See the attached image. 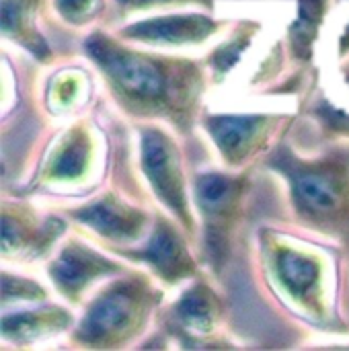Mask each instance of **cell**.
<instances>
[{
	"instance_id": "cell-1",
	"label": "cell",
	"mask_w": 349,
	"mask_h": 351,
	"mask_svg": "<svg viewBox=\"0 0 349 351\" xmlns=\"http://www.w3.org/2000/svg\"><path fill=\"white\" fill-rule=\"evenodd\" d=\"M93 53L111 76L115 88L123 93L132 105L154 107L167 101V76L158 62L103 43L95 45Z\"/></svg>"
},
{
	"instance_id": "cell-2",
	"label": "cell",
	"mask_w": 349,
	"mask_h": 351,
	"mask_svg": "<svg viewBox=\"0 0 349 351\" xmlns=\"http://www.w3.org/2000/svg\"><path fill=\"white\" fill-rule=\"evenodd\" d=\"M140 313V298L130 288H117L107 292L88 313L82 335L93 339L95 343L101 339H111L123 335L132 329V323L138 319Z\"/></svg>"
},
{
	"instance_id": "cell-3",
	"label": "cell",
	"mask_w": 349,
	"mask_h": 351,
	"mask_svg": "<svg viewBox=\"0 0 349 351\" xmlns=\"http://www.w3.org/2000/svg\"><path fill=\"white\" fill-rule=\"evenodd\" d=\"M144 165L160 197H165L167 204L173 206L175 210H181L185 202L181 195L179 162L173 146L165 140V136L150 132L144 138Z\"/></svg>"
},
{
	"instance_id": "cell-4",
	"label": "cell",
	"mask_w": 349,
	"mask_h": 351,
	"mask_svg": "<svg viewBox=\"0 0 349 351\" xmlns=\"http://www.w3.org/2000/svg\"><path fill=\"white\" fill-rule=\"evenodd\" d=\"M296 193L298 202L311 212V214H331L339 210L344 191L341 183L321 171H306L296 177Z\"/></svg>"
},
{
	"instance_id": "cell-5",
	"label": "cell",
	"mask_w": 349,
	"mask_h": 351,
	"mask_svg": "<svg viewBox=\"0 0 349 351\" xmlns=\"http://www.w3.org/2000/svg\"><path fill=\"white\" fill-rule=\"evenodd\" d=\"M80 218L95 230L115 239H134L144 220L138 212L113 202H101L82 210Z\"/></svg>"
},
{
	"instance_id": "cell-6",
	"label": "cell",
	"mask_w": 349,
	"mask_h": 351,
	"mask_svg": "<svg viewBox=\"0 0 349 351\" xmlns=\"http://www.w3.org/2000/svg\"><path fill=\"white\" fill-rule=\"evenodd\" d=\"M107 269L109 265L103 259L93 257L88 251H66L53 265L51 274L62 290L72 292V290L84 288L91 278Z\"/></svg>"
},
{
	"instance_id": "cell-7",
	"label": "cell",
	"mask_w": 349,
	"mask_h": 351,
	"mask_svg": "<svg viewBox=\"0 0 349 351\" xmlns=\"http://www.w3.org/2000/svg\"><path fill=\"white\" fill-rule=\"evenodd\" d=\"M278 271L282 282L292 290L294 296L309 300L313 290L319 286V267L313 259L298 253H282L278 259Z\"/></svg>"
},
{
	"instance_id": "cell-8",
	"label": "cell",
	"mask_w": 349,
	"mask_h": 351,
	"mask_svg": "<svg viewBox=\"0 0 349 351\" xmlns=\"http://www.w3.org/2000/svg\"><path fill=\"white\" fill-rule=\"evenodd\" d=\"M146 253H148L146 257L160 271H167V274L183 269V263L187 261L179 241L169 230H158V234L154 237V241H152V245H150V249Z\"/></svg>"
},
{
	"instance_id": "cell-9",
	"label": "cell",
	"mask_w": 349,
	"mask_h": 351,
	"mask_svg": "<svg viewBox=\"0 0 349 351\" xmlns=\"http://www.w3.org/2000/svg\"><path fill=\"white\" fill-rule=\"evenodd\" d=\"M210 300L202 298L200 294H189L181 304V323L193 331H208L212 327V306Z\"/></svg>"
},
{
	"instance_id": "cell-10",
	"label": "cell",
	"mask_w": 349,
	"mask_h": 351,
	"mask_svg": "<svg viewBox=\"0 0 349 351\" xmlns=\"http://www.w3.org/2000/svg\"><path fill=\"white\" fill-rule=\"evenodd\" d=\"M68 12H80V10H88L93 0H62Z\"/></svg>"
}]
</instances>
